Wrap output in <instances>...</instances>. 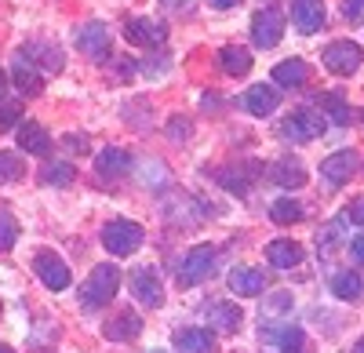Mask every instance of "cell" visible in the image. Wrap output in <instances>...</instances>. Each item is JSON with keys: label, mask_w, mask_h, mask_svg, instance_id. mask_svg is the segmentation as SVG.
<instances>
[{"label": "cell", "mask_w": 364, "mask_h": 353, "mask_svg": "<svg viewBox=\"0 0 364 353\" xmlns=\"http://www.w3.org/2000/svg\"><path fill=\"white\" fill-rule=\"evenodd\" d=\"M120 288V270L113 262H99L95 270L87 273V281L80 284V306L84 310H102Z\"/></svg>", "instance_id": "cell-1"}, {"label": "cell", "mask_w": 364, "mask_h": 353, "mask_svg": "<svg viewBox=\"0 0 364 353\" xmlns=\"http://www.w3.org/2000/svg\"><path fill=\"white\" fill-rule=\"evenodd\" d=\"M215 270H219V251L211 248V244H197V248H190L186 255H182V262H178V284L182 288H197V284L215 277Z\"/></svg>", "instance_id": "cell-2"}, {"label": "cell", "mask_w": 364, "mask_h": 353, "mask_svg": "<svg viewBox=\"0 0 364 353\" xmlns=\"http://www.w3.org/2000/svg\"><path fill=\"white\" fill-rule=\"evenodd\" d=\"M102 248L117 259H128L142 248V226L132 219H109L102 226Z\"/></svg>", "instance_id": "cell-3"}, {"label": "cell", "mask_w": 364, "mask_h": 353, "mask_svg": "<svg viewBox=\"0 0 364 353\" xmlns=\"http://www.w3.org/2000/svg\"><path fill=\"white\" fill-rule=\"evenodd\" d=\"M321 58H324V66L336 77H350V73H357L364 55H360V44H353V40H331Z\"/></svg>", "instance_id": "cell-4"}, {"label": "cell", "mask_w": 364, "mask_h": 353, "mask_svg": "<svg viewBox=\"0 0 364 353\" xmlns=\"http://www.w3.org/2000/svg\"><path fill=\"white\" fill-rule=\"evenodd\" d=\"M33 270H37V277L44 281V288H51V291H66L70 281H73L70 266H66V262L58 259L55 251H48V248L33 255Z\"/></svg>", "instance_id": "cell-5"}, {"label": "cell", "mask_w": 364, "mask_h": 353, "mask_svg": "<svg viewBox=\"0 0 364 353\" xmlns=\"http://www.w3.org/2000/svg\"><path fill=\"white\" fill-rule=\"evenodd\" d=\"M281 37H284V15L277 8H262L252 18V40H255V48H277Z\"/></svg>", "instance_id": "cell-6"}, {"label": "cell", "mask_w": 364, "mask_h": 353, "mask_svg": "<svg viewBox=\"0 0 364 353\" xmlns=\"http://www.w3.org/2000/svg\"><path fill=\"white\" fill-rule=\"evenodd\" d=\"M281 135L291 139V142H314L317 135H324V113H310V109H299L291 113L288 121L281 124Z\"/></svg>", "instance_id": "cell-7"}, {"label": "cell", "mask_w": 364, "mask_h": 353, "mask_svg": "<svg viewBox=\"0 0 364 353\" xmlns=\"http://www.w3.org/2000/svg\"><path fill=\"white\" fill-rule=\"evenodd\" d=\"M132 295H135L146 310L164 306V288H161L157 273H154V270H146V266H139V270L132 273Z\"/></svg>", "instance_id": "cell-8"}, {"label": "cell", "mask_w": 364, "mask_h": 353, "mask_svg": "<svg viewBox=\"0 0 364 353\" xmlns=\"http://www.w3.org/2000/svg\"><path fill=\"white\" fill-rule=\"evenodd\" d=\"M124 37H128V44H135V48H157V44L168 40V29H164L161 22H154V18H128Z\"/></svg>", "instance_id": "cell-9"}, {"label": "cell", "mask_w": 364, "mask_h": 353, "mask_svg": "<svg viewBox=\"0 0 364 353\" xmlns=\"http://www.w3.org/2000/svg\"><path fill=\"white\" fill-rule=\"evenodd\" d=\"M139 332H142V317L135 310H120L117 317H109L102 325V335L109 342H132V339H139Z\"/></svg>", "instance_id": "cell-10"}, {"label": "cell", "mask_w": 364, "mask_h": 353, "mask_svg": "<svg viewBox=\"0 0 364 353\" xmlns=\"http://www.w3.org/2000/svg\"><path fill=\"white\" fill-rule=\"evenodd\" d=\"M226 284H230L233 295H240V299H255V295H262V291H266V277L259 270H252V266H233L230 277H226Z\"/></svg>", "instance_id": "cell-11"}, {"label": "cell", "mask_w": 364, "mask_h": 353, "mask_svg": "<svg viewBox=\"0 0 364 353\" xmlns=\"http://www.w3.org/2000/svg\"><path fill=\"white\" fill-rule=\"evenodd\" d=\"M291 22L299 33H317L324 26V0H291Z\"/></svg>", "instance_id": "cell-12"}, {"label": "cell", "mask_w": 364, "mask_h": 353, "mask_svg": "<svg viewBox=\"0 0 364 353\" xmlns=\"http://www.w3.org/2000/svg\"><path fill=\"white\" fill-rule=\"evenodd\" d=\"M77 48L91 58H106L109 55V29L102 22H87L80 26V33H77Z\"/></svg>", "instance_id": "cell-13"}, {"label": "cell", "mask_w": 364, "mask_h": 353, "mask_svg": "<svg viewBox=\"0 0 364 353\" xmlns=\"http://www.w3.org/2000/svg\"><path fill=\"white\" fill-rule=\"evenodd\" d=\"M353 168H357V157L350 150H339V153H331L324 164H321V175L328 179V186H343L353 179Z\"/></svg>", "instance_id": "cell-14"}, {"label": "cell", "mask_w": 364, "mask_h": 353, "mask_svg": "<svg viewBox=\"0 0 364 353\" xmlns=\"http://www.w3.org/2000/svg\"><path fill=\"white\" fill-rule=\"evenodd\" d=\"M269 179L277 183V186H284V190H302V186L310 183V175H306V168H302L299 161L284 157L277 164H269Z\"/></svg>", "instance_id": "cell-15"}, {"label": "cell", "mask_w": 364, "mask_h": 353, "mask_svg": "<svg viewBox=\"0 0 364 353\" xmlns=\"http://www.w3.org/2000/svg\"><path fill=\"white\" fill-rule=\"evenodd\" d=\"M175 349L178 353H215V335L204 332V328H178Z\"/></svg>", "instance_id": "cell-16"}, {"label": "cell", "mask_w": 364, "mask_h": 353, "mask_svg": "<svg viewBox=\"0 0 364 353\" xmlns=\"http://www.w3.org/2000/svg\"><path fill=\"white\" fill-rule=\"evenodd\" d=\"M11 77H15V84H18V92L22 95H29V99H33V95H41L44 92V77L33 70V63H29V58H26V51L15 58V66H11Z\"/></svg>", "instance_id": "cell-17"}, {"label": "cell", "mask_w": 364, "mask_h": 353, "mask_svg": "<svg viewBox=\"0 0 364 353\" xmlns=\"http://www.w3.org/2000/svg\"><path fill=\"white\" fill-rule=\"evenodd\" d=\"M128 168H132V157H128V150H120V146H106V150L95 157V171L102 175V179L128 175Z\"/></svg>", "instance_id": "cell-18"}, {"label": "cell", "mask_w": 364, "mask_h": 353, "mask_svg": "<svg viewBox=\"0 0 364 353\" xmlns=\"http://www.w3.org/2000/svg\"><path fill=\"white\" fill-rule=\"evenodd\" d=\"M219 70L226 77H248L252 73V51L248 48H237V44H226L219 51Z\"/></svg>", "instance_id": "cell-19"}, {"label": "cell", "mask_w": 364, "mask_h": 353, "mask_svg": "<svg viewBox=\"0 0 364 353\" xmlns=\"http://www.w3.org/2000/svg\"><path fill=\"white\" fill-rule=\"evenodd\" d=\"M18 146H22V153L44 157V153L51 150V135H48V128L26 121V124H18Z\"/></svg>", "instance_id": "cell-20"}, {"label": "cell", "mask_w": 364, "mask_h": 353, "mask_svg": "<svg viewBox=\"0 0 364 353\" xmlns=\"http://www.w3.org/2000/svg\"><path fill=\"white\" fill-rule=\"evenodd\" d=\"M277 106H281V92H277V87H266V84L248 87V95H245V109H248V113H255V116H269Z\"/></svg>", "instance_id": "cell-21"}, {"label": "cell", "mask_w": 364, "mask_h": 353, "mask_svg": "<svg viewBox=\"0 0 364 353\" xmlns=\"http://www.w3.org/2000/svg\"><path fill=\"white\" fill-rule=\"evenodd\" d=\"M310 80V66L302 63V58H288V63H281V66H273V84L277 87H302Z\"/></svg>", "instance_id": "cell-22"}, {"label": "cell", "mask_w": 364, "mask_h": 353, "mask_svg": "<svg viewBox=\"0 0 364 353\" xmlns=\"http://www.w3.org/2000/svg\"><path fill=\"white\" fill-rule=\"evenodd\" d=\"M266 259L273 262V266H277V270H295L299 266V262H302V248L295 244V241H269L266 244Z\"/></svg>", "instance_id": "cell-23"}, {"label": "cell", "mask_w": 364, "mask_h": 353, "mask_svg": "<svg viewBox=\"0 0 364 353\" xmlns=\"http://www.w3.org/2000/svg\"><path fill=\"white\" fill-rule=\"evenodd\" d=\"M204 320H211L219 332H237L240 320H245V313H240V306H233V303H211L204 310Z\"/></svg>", "instance_id": "cell-24"}, {"label": "cell", "mask_w": 364, "mask_h": 353, "mask_svg": "<svg viewBox=\"0 0 364 353\" xmlns=\"http://www.w3.org/2000/svg\"><path fill=\"white\" fill-rule=\"evenodd\" d=\"M331 291H336V299H343V303H357L360 291H364V281H360V273L343 270V273L331 277Z\"/></svg>", "instance_id": "cell-25"}, {"label": "cell", "mask_w": 364, "mask_h": 353, "mask_svg": "<svg viewBox=\"0 0 364 353\" xmlns=\"http://www.w3.org/2000/svg\"><path fill=\"white\" fill-rule=\"evenodd\" d=\"M269 219L277 222V226H295V222H302V204L291 200V197L273 200V204H269Z\"/></svg>", "instance_id": "cell-26"}, {"label": "cell", "mask_w": 364, "mask_h": 353, "mask_svg": "<svg viewBox=\"0 0 364 353\" xmlns=\"http://www.w3.org/2000/svg\"><path fill=\"white\" fill-rule=\"evenodd\" d=\"M41 179H44L48 186H73L77 168H73V164H66V161H51V164H44Z\"/></svg>", "instance_id": "cell-27"}, {"label": "cell", "mask_w": 364, "mask_h": 353, "mask_svg": "<svg viewBox=\"0 0 364 353\" xmlns=\"http://www.w3.org/2000/svg\"><path fill=\"white\" fill-rule=\"evenodd\" d=\"M317 102H321V109H324L336 124H343V128H346V124L353 121V116H350V106H346V99H343L339 92H328V95H321Z\"/></svg>", "instance_id": "cell-28"}, {"label": "cell", "mask_w": 364, "mask_h": 353, "mask_svg": "<svg viewBox=\"0 0 364 353\" xmlns=\"http://www.w3.org/2000/svg\"><path fill=\"white\" fill-rule=\"evenodd\" d=\"M343 222H346V215L343 219H336V222H328L321 233H317V248L328 255V251H336L339 244H343Z\"/></svg>", "instance_id": "cell-29"}, {"label": "cell", "mask_w": 364, "mask_h": 353, "mask_svg": "<svg viewBox=\"0 0 364 353\" xmlns=\"http://www.w3.org/2000/svg\"><path fill=\"white\" fill-rule=\"evenodd\" d=\"M22 175H26L22 157H18V153H8V150H0V183H18Z\"/></svg>", "instance_id": "cell-30"}, {"label": "cell", "mask_w": 364, "mask_h": 353, "mask_svg": "<svg viewBox=\"0 0 364 353\" xmlns=\"http://www.w3.org/2000/svg\"><path fill=\"white\" fill-rule=\"evenodd\" d=\"M18 241V222L11 212H0V251H11Z\"/></svg>", "instance_id": "cell-31"}, {"label": "cell", "mask_w": 364, "mask_h": 353, "mask_svg": "<svg viewBox=\"0 0 364 353\" xmlns=\"http://www.w3.org/2000/svg\"><path fill=\"white\" fill-rule=\"evenodd\" d=\"M277 346H281V353H302V346H306V335H302V328L288 325V328L277 335Z\"/></svg>", "instance_id": "cell-32"}, {"label": "cell", "mask_w": 364, "mask_h": 353, "mask_svg": "<svg viewBox=\"0 0 364 353\" xmlns=\"http://www.w3.org/2000/svg\"><path fill=\"white\" fill-rule=\"evenodd\" d=\"M29 55H41V63H44L51 73L63 70V51L51 48V44H29Z\"/></svg>", "instance_id": "cell-33"}, {"label": "cell", "mask_w": 364, "mask_h": 353, "mask_svg": "<svg viewBox=\"0 0 364 353\" xmlns=\"http://www.w3.org/2000/svg\"><path fill=\"white\" fill-rule=\"evenodd\" d=\"M22 116V102H4L0 106V131H11Z\"/></svg>", "instance_id": "cell-34"}, {"label": "cell", "mask_w": 364, "mask_h": 353, "mask_svg": "<svg viewBox=\"0 0 364 353\" xmlns=\"http://www.w3.org/2000/svg\"><path fill=\"white\" fill-rule=\"evenodd\" d=\"M343 15H346L350 22L364 18V0H343Z\"/></svg>", "instance_id": "cell-35"}, {"label": "cell", "mask_w": 364, "mask_h": 353, "mask_svg": "<svg viewBox=\"0 0 364 353\" xmlns=\"http://www.w3.org/2000/svg\"><path fill=\"white\" fill-rule=\"evenodd\" d=\"M190 131H193V128H190L186 121H171V124H168V135H171V139H178V142H186V139H190Z\"/></svg>", "instance_id": "cell-36"}, {"label": "cell", "mask_w": 364, "mask_h": 353, "mask_svg": "<svg viewBox=\"0 0 364 353\" xmlns=\"http://www.w3.org/2000/svg\"><path fill=\"white\" fill-rule=\"evenodd\" d=\"M346 219L350 222H357V226H364V197H357L350 208H346Z\"/></svg>", "instance_id": "cell-37"}, {"label": "cell", "mask_w": 364, "mask_h": 353, "mask_svg": "<svg viewBox=\"0 0 364 353\" xmlns=\"http://www.w3.org/2000/svg\"><path fill=\"white\" fill-rule=\"evenodd\" d=\"M164 8H168V11H175V15H186V11H193V8H197V0H164Z\"/></svg>", "instance_id": "cell-38"}, {"label": "cell", "mask_w": 364, "mask_h": 353, "mask_svg": "<svg viewBox=\"0 0 364 353\" xmlns=\"http://www.w3.org/2000/svg\"><path fill=\"white\" fill-rule=\"evenodd\" d=\"M350 255H353V262H364V233L350 241Z\"/></svg>", "instance_id": "cell-39"}, {"label": "cell", "mask_w": 364, "mask_h": 353, "mask_svg": "<svg viewBox=\"0 0 364 353\" xmlns=\"http://www.w3.org/2000/svg\"><path fill=\"white\" fill-rule=\"evenodd\" d=\"M66 146H70L73 153H84V150H87V139H84V135H66Z\"/></svg>", "instance_id": "cell-40"}, {"label": "cell", "mask_w": 364, "mask_h": 353, "mask_svg": "<svg viewBox=\"0 0 364 353\" xmlns=\"http://www.w3.org/2000/svg\"><path fill=\"white\" fill-rule=\"evenodd\" d=\"M233 4H240V0H211V8H219V11H226V8H233Z\"/></svg>", "instance_id": "cell-41"}, {"label": "cell", "mask_w": 364, "mask_h": 353, "mask_svg": "<svg viewBox=\"0 0 364 353\" xmlns=\"http://www.w3.org/2000/svg\"><path fill=\"white\" fill-rule=\"evenodd\" d=\"M350 353H364V335H360V339L353 342V349H350Z\"/></svg>", "instance_id": "cell-42"}, {"label": "cell", "mask_w": 364, "mask_h": 353, "mask_svg": "<svg viewBox=\"0 0 364 353\" xmlns=\"http://www.w3.org/2000/svg\"><path fill=\"white\" fill-rule=\"evenodd\" d=\"M4 84H8V73H4V70H0V95H4Z\"/></svg>", "instance_id": "cell-43"}, {"label": "cell", "mask_w": 364, "mask_h": 353, "mask_svg": "<svg viewBox=\"0 0 364 353\" xmlns=\"http://www.w3.org/2000/svg\"><path fill=\"white\" fill-rule=\"evenodd\" d=\"M0 353H11V349H8V346H0Z\"/></svg>", "instance_id": "cell-44"}, {"label": "cell", "mask_w": 364, "mask_h": 353, "mask_svg": "<svg viewBox=\"0 0 364 353\" xmlns=\"http://www.w3.org/2000/svg\"><path fill=\"white\" fill-rule=\"evenodd\" d=\"M154 353H164V349H154Z\"/></svg>", "instance_id": "cell-45"}]
</instances>
